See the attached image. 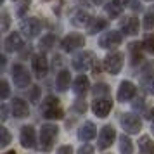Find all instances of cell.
<instances>
[{
    "label": "cell",
    "mask_w": 154,
    "mask_h": 154,
    "mask_svg": "<svg viewBox=\"0 0 154 154\" xmlns=\"http://www.w3.org/2000/svg\"><path fill=\"white\" fill-rule=\"evenodd\" d=\"M42 114L47 119H61L64 116V111L61 104H59V99L54 97V95H47V97L42 100Z\"/></svg>",
    "instance_id": "cell-1"
},
{
    "label": "cell",
    "mask_w": 154,
    "mask_h": 154,
    "mask_svg": "<svg viewBox=\"0 0 154 154\" xmlns=\"http://www.w3.org/2000/svg\"><path fill=\"white\" fill-rule=\"evenodd\" d=\"M57 135H59V128H57L56 125H43L42 128H40V137H38V142H40V149H42L43 152L52 151Z\"/></svg>",
    "instance_id": "cell-2"
},
{
    "label": "cell",
    "mask_w": 154,
    "mask_h": 154,
    "mask_svg": "<svg viewBox=\"0 0 154 154\" xmlns=\"http://www.w3.org/2000/svg\"><path fill=\"white\" fill-rule=\"evenodd\" d=\"M123 68V54L121 52H111L104 57V69L109 75H118Z\"/></svg>",
    "instance_id": "cell-3"
},
{
    "label": "cell",
    "mask_w": 154,
    "mask_h": 154,
    "mask_svg": "<svg viewBox=\"0 0 154 154\" xmlns=\"http://www.w3.org/2000/svg\"><path fill=\"white\" fill-rule=\"evenodd\" d=\"M11 75H12V80H14V85L19 87V88H26V87H29V83H31V76H29L28 69H26L23 64H14Z\"/></svg>",
    "instance_id": "cell-4"
},
{
    "label": "cell",
    "mask_w": 154,
    "mask_h": 154,
    "mask_svg": "<svg viewBox=\"0 0 154 154\" xmlns=\"http://www.w3.org/2000/svg\"><path fill=\"white\" fill-rule=\"evenodd\" d=\"M21 31L26 38H35L42 31V23L38 17H24L21 21Z\"/></svg>",
    "instance_id": "cell-5"
},
{
    "label": "cell",
    "mask_w": 154,
    "mask_h": 154,
    "mask_svg": "<svg viewBox=\"0 0 154 154\" xmlns=\"http://www.w3.org/2000/svg\"><path fill=\"white\" fill-rule=\"evenodd\" d=\"M121 126H123V130H125L126 133L135 135V133L140 132L142 121H140L139 116H135L132 112H126V114H123V118H121Z\"/></svg>",
    "instance_id": "cell-6"
},
{
    "label": "cell",
    "mask_w": 154,
    "mask_h": 154,
    "mask_svg": "<svg viewBox=\"0 0 154 154\" xmlns=\"http://www.w3.org/2000/svg\"><path fill=\"white\" fill-rule=\"evenodd\" d=\"M121 40H123V35L116 29H111V31H106L104 35L99 38V45L102 49H114L121 43Z\"/></svg>",
    "instance_id": "cell-7"
},
{
    "label": "cell",
    "mask_w": 154,
    "mask_h": 154,
    "mask_svg": "<svg viewBox=\"0 0 154 154\" xmlns=\"http://www.w3.org/2000/svg\"><path fill=\"white\" fill-rule=\"evenodd\" d=\"M94 54L92 52H78L76 56L73 57V61H71V64H73V68L78 71H87L88 68H92V64H94Z\"/></svg>",
    "instance_id": "cell-8"
},
{
    "label": "cell",
    "mask_w": 154,
    "mask_h": 154,
    "mask_svg": "<svg viewBox=\"0 0 154 154\" xmlns=\"http://www.w3.org/2000/svg\"><path fill=\"white\" fill-rule=\"evenodd\" d=\"M19 140H21V146L24 149H33V147H36L35 128L31 125H24L21 128V133H19Z\"/></svg>",
    "instance_id": "cell-9"
},
{
    "label": "cell",
    "mask_w": 154,
    "mask_h": 154,
    "mask_svg": "<svg viewBox=\"0 0 154 154\" xmlns=\"http://www.w3.org/2000/svg\"><path fill=\"white\" fill-rule=\"evenodd\" d=\"M112 107V100L107 97H95L94 100V104H92V111L95 112V116L99 118H106L109 111H111Z\"/></svg>",
    "instance_id": "cell-10"
},
{
    "label": "cell",
    "mask_w": 154,
    "mask_h": 154,
    "mask_svg": "<svg viewBox=\"0 0 154 154\" xmlns=\"http://www.w3.org/2000/svg\"><path fill=\"white\" fill-rule=\"evenodd\" d=\"M31 69H33L36 78H43L49 73V61H47V57L43 54L33 56V59H31Z\"/></svg>",
    "instance_id": "cell-11"
},
{
    "label": "cell",
    "mask_w": 154,
    "mask_h": 154,
    "mask_svg": "<svg viewBox=\"0 0 154 154\" xmlns=\"http://www.w3.org/2000/svg\"><path fill=\"white\" fill-rule=\"evenodd\" d=\"M61 45H63V49L66 50V52H73V50L83 47L85 45V38H83V35H80V33H71V35L64 36L63 42H61Z\"/></svg>",
    "instance_id": "cell-12"
},
{
    "label": "cell",
    "mask_w": 154,
    "mask_h": 154,
    "mask_svg": "<svg viewBox=\"0 0 154 154\" xmlns=\"http://www.w3.org/2000/svg\"><path fill=\"white\" fill-rule=\"evenodd\" d=\"M116 139V130L112 128L111 125L102 126V130L99 133V149H107V147L112 146V142Z\"/></svg>",
    "instance_id": "cell-13"
},
{
    "label": "cell",
    "mask_w": 154,
    "mask_h": 154,
    "mask_svg": "<svg viewBox=\"0 0 154 154\" xmlns=\"http://www.w3.org/2000/svg\"><path fill=\"white\" fill-rule=\"evenodd\" d=\"M135 85L132 82H121L119 83V88H118V100L121 102H128V100H132L133 95H135Z\"/></svg>",
    "instance_id": "cell-14"
},
{
    "label": "cell",
    "mask_w": 154,
    "mask_h": 154,
    "mask_svg": "<svg viewBox=\"0 0 154 154\" xmlns=\"http://www.w3.org/2000/svg\"><path fill=\"white\" fill-rule=\"evenodd\" d=\"M95 135H97V128H95V125L92 121H85L83 125L78 128V139L82 140V142H88Z\"/></svg>",
    "instance_id": "cell-15"
},
{
    "label": "cell",
    "mask_w": 154,
    "mask_h": 154,
    "mask_svg": "<svg viewBox=\"0 0 154 154\" xmlns=\"http://www.w3.org/2000/svg\"><path fill=\"white\" fill-rule=\"evenodd\" d=\"M11 109H12V114L16 118H26L29 114V107L28 104L19 97H14L12 99V104H11Z\"/></svg>",
    "instance_id": "cell-16"
},
{
    "label": "cell",
    "mask_w": 154,
    "mask_h": 154,
    "mask_svg": "<svg viewBox=\"0 0 154 154\" xmlns=\"http://www.w3.org/2000/svg\"><path fill=\"white\" fill-rule=\"evenodd\" d=\"M121 29L125 35H137L139 33V19L135 16H126L125 19L121 21Z\"/></svg>",
    "instance_id": "cell-17"
},
{
    "label": "cell",
    "mask_w": 154,
    "mask_h": 154,
    "mask_svg": "<svg viewBox=\"0 0 154 154\" xmlns=\"http://www.w3.org/2000/svg\"><path fill=\"white\" fill-rule=\"evenodd\" d=\"M23 38L19 36V33H11V35L5 38V42H4V47L7 52H17V50L23 49Z\"/></svg>",
    "instance_id": "cell-18"
},
{
    "label": "cell",
    "mask_w": 154,
    "mask_h": 154,
    "mask_svg": "<svg viewBox=\"0 0 154 154\" xmlns=\"http://www.w3.org/2000/svg\"><path fill=\"white\" fill-rule=\"evenodd\" d=\"M92 21V16L87 12V11H83V9H80V11H76L75 14H73V17H71V23L75 24V26H78V28H82V26H87L88 23Z\"/></svg>",
    "instance_id": "cell-19"
},
{
    "label": "cell",
    "mask_w": 154,
    "mask_h": 154,
    "mask_svg": "<svg viewBox=\"0 0 154 154\" xmlns=\"http://www.w3.org/2000/svg\"><path fill=\"white\" fill-rule=\"evenodd\" d=\"M123 0H111L107 5H106V14L109 16L111 19H114V17H118V16H121V12H123Z\"/></svg>",
    "instance_id": "cell-20"
},
{
    "label": "cell",
    "mask_w": 154,
    "mask_h": 154,
    "mask_svg": "<svg viewBox=\"0 0 154 154\" xmlns=\"http://www.w3.org/2000/svg\"><path fill=\"white\" fill-rule=\"evenodd\" d=\"M88 87H90L88 78L85 76V75H78L76 80H75V83H73V90H75V94L82 95V94H85V92L88 90Z\"/></svg>",
    "instance_id": "cell-21"
},
{
    "label": "cell",
    "mask_w": 154,
    "mask_h": 154,
    "mask_svg": "<svg viewBox=\"0 0 154 154\" xmlns=\"http://www.w3.org/2000/svg\"><path fill=\"white\" fill-rule=\"evenodd\" d=\"M69 80H71L69 71H66V69L59 71V75H57V88L61 92L68 90V88H69Z\"/></svg>",
    "instance_id": "cell-22"
},
{
    "label": "cell",
    "mask_w": 154,
    "mask_h": 154,
    "mask_svg": "<svg viewBox=\"0 0 154 154\" xmlns=\"http://www.w3.org/2000/svg\"><path fill=\"white\" fill-rule=\"evenodd\" d=\"M107 26V21L102 19V17H94L90 23H88V33L90 35H95L97 31H102V29Z\"/></svg>",
    "instance_id": "cell-23"
},
{
    "label": "cell",
    "mask_w": 154,
    "mask_h": 154,
    "mask_svg": "<svg viewBox=\"0 0 154 154\" xmlns=\"http://www.w3.org/2000/svg\"><path fill=\"white\" fill-rule=\"evenodd\" d=\"M139 147H140V152L142 154H154V142H151L149 137H140L139 140Z\"/></svg>",
    "instance_id": "cell-24"
},
{
    "label": "cell",
    "mask_w": 154,
    "mask_h": 154,
    "mask_svg": "<svg viewBox=\"0 0 154 154\" xmlns=\"http://www.w3.org/2000/svg\"><path fill=\"white\" fill-rule=\"evenodd\" d=\"M119 151H121V154H133V144L130 137H126V135L119 137Z\"/></svg>",
    "instance_id": "cell-25"
},
{
    "label": "cell",
    "mask_w": 154,
    "mask_h": 154,
    "mask_svg": "<svg viewBox=\"0 0 154 154\" xmlns=\"http://www.w3.org/2000/svg\"><path fill=\"white\" fill-rule=\"evenodd\" d=\"M142 45H144V43H137V42L130 43V50H132V63L133 64H137V63L142 61Z\"/></svg>",
    "instance_id": "cell-26"
},
{
    "label": "cell",
    "mask_w": 154,
    "mask_h": 154,
    "mask_svg": "<svg viewBox=\"0 0 154 154\" xmlns=\"http://www.w3.org/2000/svg\"><path fill=\"white\" fill-rule=\"evenodd\" d=\"M144 28L146 29H152L154 28V9H147L144 14Z\"/></svg>",
    "instance_id": "cell-27"
},
{
    "label": "cell",
    "mask_w": 154,
    "mask_h": 154,
    "mask_svg": "<svg viewBox=\"0 0 154 154\" xmlns=\"http://www.w3.org/2000/svg\"><path fill=\"white\" fill-rule=\"evenodd\" d=\"M29 4H31V0H21L19 2V5H17V16L19 17H23L26 14V11L29 9Z\"/></svg>",
    "instance_id": "cell-28"
},
{
    "label": "cell",
    "mask_w": 154,
    "mask_h": 154,
    "mask_svg": "<svg viewBox=\"0 0 154 154\" xmlns=\"http://www.w3.org/2000/svg\"><path fill=\"white\" fill-rule=\"evenodd\" d=\"M0 133H2V140H0V146H2V147L9 146V142H11V133H9V130L5 128V126H2V128H0Z\"/></svg>",
    "instance_id": "cell-29"
},
{
    "label": "cell",
    "mask_w": 154,
    "mask_h": 154,
    "mask_svg": "<svg viewBox=\"0 0 154 154\" xmlns=\"http://www.w3.org/2000/svg\"><path fill=\"white\" fill-rule=\"evenodd\" d=\"M107 92H109V88H107V85H104V83H99V85H95V87H94V95H95V97L106 95Z\"/></svg>",
    "instance_id": "cell-30"
},
{
    "label": "cell",
    "mask_w": 154,
    "mask_h": 154,
    "mask_svg": "<svg viewBox=\"0 0 154 154\" xmlns=\"http://www.w3.org/2000/svg\"><path fill=\"white\" fill-rule=\"evenodd\" d=\"M154 75V61H149V63L144 66V69H142V76L144 78H149Z\"/></svg>",
    "instance_id": "cell-31"
},
{
    "label": "cell",
    "mask_w": 154,
    "mask_h": 154,
    "mask_svg": "<svg viewBox=\"0 0 154 154\" xmlns=\"http://www.w3.org/2000/svg\"><path fill=\"white\" fill-rule=\"evenodd\" d=\"M54 42H56L54 35H47L45 38H42V42H40V49H50Z\"/></svg>",
    "instance_id": "cell-32"
},
{
    "label": "cell",
    "mask_w": 154,
    "mask_h": 154,
    "mask_svg": "<svg viewBox=\"0 0 154 154\" xmlns=\"http://www.w3.org/2000/svg\"><path fill=\"white\" fill-rule=\"evenodd\" d=\"M9 97V83L5 82V80H2L0 82V99L4 100V99Z\"/></svg>",
    "instance_id": "cell-33"
},
{
    "label": "cell",
    "mask_w": 154,
    "mask_h": 154,
    "mask_svg": "<svg viewBox=\"0 0 154 154\" xmlns=\"http://www.w3.org/2000/svg\"><path fill=\"white\" fill-rule=\"evenodd\" d=\"M144 47H146L151 54H154V35H147L144 40Z\"/></svg>",
    "instance_id": "cell-34"
},
{
    "label": "cell",
    "mask_w": 154,
    "mask_h": 154,
    "mask_svg": "<svg viewBox=\"0 0 154 154\" xmlns=\"http://www.w3.org/2000/svg\"><path fill=\"white\" fill-rule=\"evenodd\" d=\"M9 24H11V17H9V12H2V31H7Z\"/></svg>",
    "instance_id": "cell-35"
},
{
    "label": "cell",
    "mask_w": 154,
    "mask_h": 154,
    "mask_svg": "<svg viewBox=\"0 0 154 154\" xmlns=\"http://www.w3.org/2000/svg\"><path fill=\"white\" fill-rule=\"evenodd\" d=\"M78 154H94V147L90 144H85V146H82L78 149Z\"/></svg>",
    "instance_id": "cell-36"
},
{
    "label": "cell",
    "mask_w": 154,
    "mask_h": 154,
    "mask_svg": "<svg viewBox=\"0 0 154 154\" xmlns=\"http://www.w3.org/2000/svg\"><path fill=\"white\" fill-rule=\"evenodd\" d=\"M123 4H125V5H128L130 9H139L140 7L139 0H123Z\"/></svg>",
    "instance_id": "cell-37"
},
{
    "label": "cell",
    "mask_w": 154,
    "mask_h": 154,
    "mask_svg": "<svg viewBox=\"0 0 154 154\" xmlns=\"http://www.w3.org/2000/svg\"><path fill=\"white\" fill-rule=\"evenodd\" d=\"M57 154H73V147H71V146H63V147H59Z\"/></svg>",
    "instance_id": "cell-38"
},
{
    "label": "cell",
    "mask_w": 154,
    "mask_h": 154,
    "mask_svg": "<svg viewBox=\"0 0 154 154\" xmlns=\"http://www.w3.org/2000/svg\"><path fill=\"white\" fill-rule=\"evenodd\" d=\"M75 109H76L78 112H85V109H87V104H85L83 100H78L76 104H75Z\"/></svg>",
    "instance_id": "cell-39"
},
{
    "label": "cell",
    "mask_w": 154,
    "mask_h": 154,
    "mask_svg": "<svg viewBox=\"0 0 154 154\" xmlns=\"http://www.w3.org/2000/svg\"><path fill=\"white\" fill-rule=\"evenodd\" d=\"M9 118V111H7V106L2 104V121H5Z\"/></svg>",
    "instance_id": "cell-40"
},
{
    "label": "cell",
    "mask_w": 154,
    "mask_h": 154,
    "mask_svg": "<svg viewBox=\"0 0 154 154\" xmlns=\"http://www.w3.org/2000/svg\"><path fill=\"white\" fill-rule=\"evenodd\" d=\"M92 71H94V75L97 76L99 71H100V66H99V63H95V61H94V64H92Z\"/></svg>",
    "instance_id": "cell-41"
},
{
    "label": "cell",
    "mask_w": 154,
    "mask_h": 154,
    "mask_svg": "<svg viewBox=\"0 0 154 154\" xmlns=\"http://www.w3.org/2000/svg\"><path fill=\"white\" fill-rule=\"evenodd\" d=\"M146 116H147V119H152V121H154V107H152V109H149V111H147V114H146Z\"/></svg>",
    "instance_id": "cell-42"
},
{
    "label": "cell",
    "mask_w": 154,
    "mask_h": 154,
    "mask_svg": "<svg viewBox=\"0 0 154 154\" xmlns=\"http://www.w3.org/2000/svg\"><path fill=\"white\" fill-rule=\"evenodd\" d=\"M78 4H82V5H90V2L92 0H76Z\"/></svg>",
    "instance_id": "cell-43"
},
{
    "label": "cell",
    "mask_w": 154,
    "mask_h": 154,
    "mask_svg": "<svg viewBox=\"0 0 154 154\" xmlns=\"http://www.w3.org/2000/svg\"><path fill=\"white\" fill-rule=\"evenodd\" d=\"M149 92L154 94V82H151V85H149Z\"/></svg>",
    "instance_id": "cell-44"
},
{
    "label": "cell",
    "mask_w": 154,
    "mask_h": 154,
    "mask_svg": "<svg viewBox=\"0 0 154 154\" xmlns=\"http://www.w3.org/2000/svg\"><path fill=\"white\" fill-rule=\"evenodd\" d=\"M94 4H100V2H104V0H92Z\"/></svg>",
    "instance_id": "cell-45"
},
{
    "label": "cell",
    "mask_w": 154,
    "mask_h": 154,
    "mask_svg": "<svg viewBox=\"0 0 154 154\" xmlns=\"http://www.w3.org/2000/svg\"><path fill=\"white\" fill-rule=\"evenodd\" d=\"M5 154H16L14 151H9V152H5Z\"/></svg>",
    "instance_id": "cell-46"
},
{
    "label": "cell",
    "mask_w": 154,
    "mask_h": 154,
    "mask_svg": "<svg viewBox=\"0 0 154 154\" xmlns=\"http://www.w3.org/2000/svg\"><path fill=\"white\" fill-rule=\"evenodd\" d=\"M152 133H154V121H152Z\"/></svg>",
    "instance_id": "cell-47"
},
{
    "label": "cell",
    "mask_w": 154,
    "mask_h": 154,
    "mask_svg": "<svg viewBox=\"0 0 154 154\" xmlns=\"http://www.w3.org/2000/svg\"><path fill=\"white\" fill-rule=\"evenodd\" d=\"M147 2H151V0H147Z\"/></svg>",
    "instance_id": "cell-48"
}]
</instances>
